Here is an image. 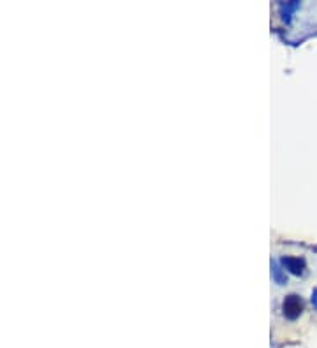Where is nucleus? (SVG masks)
I'll use <instances>...</instances> for the list:
<instances>
[{
  "instance_id": "nucleus-1",
  "label": "nucleus",
  "mask_w": 317,
  "mask_h": 348,
  "mask_svg": "<svg viewBox=\"0 0 317 348\" xmlns=\"http://www.w3.org/2000/svg\"><path fill=\"white\" fill-rule=\"evenodd\" d=\"M282 312L287 320H296V318L301 315V312H303V301H301L300 295H296V294L287 295L286 301H284V304H282Z\"/></svg>"
},
{
  "instance_id": "nucleus-2",
  "label": "nucleus",
  "mask_w": 317,
  "mask_h": 348,
  "mask_svg": "<svg viewBox=\"0 0 317 348\" xmlns=\"http://www.w3.org/2000/svg\"><path fill=\"white\" fill-rule=\"evenodd\" d=\"M280 264H282L287 271L293 273V275H296V276L305 273V260L301 257H291V255H287V257H284L282 260H280Z\"/></svg>"
},
{
  "instance_id": "nucleus-3",
  "label": "nucleus",
  "mask_w": 317,
  "mask_h": 348,
  "mask_svg": "<svg viewBox=\"0 0 317 348\" xmlns=\"http://www.w3.org/2000/svg\"><path fill=\"white\" fill-rule=\"evenodd\" d=\"M273 278H275V281H277V283H280V285H284V283L287 281L286 275H284L282 269H280L279 266H275V268H273Z\"/></svg>"
},
{
  "instance_id": "nucleus-4",
  "label": "nucleus",
  "mask_w": 317,
  "mask_h": 348,
  "mask_svg": "<svg viewBox=\"0 0 317 348\" xmlns=\"http://www.w3.org/2000/svg\"><path fill=\"white\" fill-rule=\"evenodd\" d=\"M312 304H314L315 308H317V290L312 292Z\"/></svg>"
}]
</instances>
